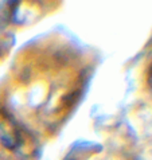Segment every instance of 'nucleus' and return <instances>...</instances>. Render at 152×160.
Returning a JSON list of instances; mask_svg holds the SVG:
<instances>
[{
    "instance_id": "1",
    "label": "nucleus",
    "mask_w": 152,
    "mask_h": 160,
    "mask_svg": "<svg viewBox=\"0 0 152 160\" xmlns=\"http://www.w3.org/2000/svg\"><path fill=\"white\" fill-rule=\"evenodd\" d=\"M0 143L6 148L15 149L20 144V135L10 118L0 116Z\"/></svg>"
},
{
    "instance_id": "2",
    "label": "nucleus",
    "mask_w": 152,
    "mask_h": 160,
    "mask_svg": "<svg viewBox=\"0 0 152 160\" xmlns=\"http://www.w3.org/2000/svg\"><path fill=\"white\" fill-rule=\"evenodd\" d=\"M149 82H151V86H152V70H151V75H149Z\"/></svg>"
}]
</instances>
